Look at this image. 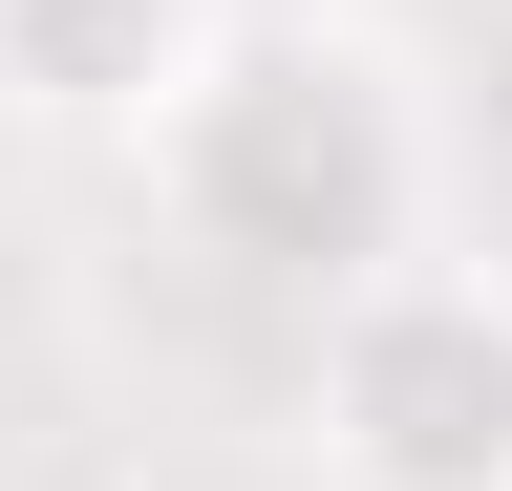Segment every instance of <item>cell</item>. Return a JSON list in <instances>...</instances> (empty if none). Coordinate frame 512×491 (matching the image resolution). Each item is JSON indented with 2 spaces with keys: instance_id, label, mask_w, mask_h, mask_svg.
Here are the masks:
<instances>
[{
  "instance_id": "1",
  "label": "cell",
  "mask_w": 512,
  "mask_h": 491,
  "mask_svg": "<svg viewBox=\"0 0 512 491\" xmlns=\"http://www.w3.org/2000/svg\"><path fill=\"white\" fill-rule=\"evenodd\" d=\"M150 214L214 278L342 299V278H384L427 235V86L363 22H214L192 86L150 107Z\"/></svg>"
},
{
  "instance_id": "2",
  "label": "cell",
  "mask_w": 512,
  "mask_h": 491,
  "mask_svg": "<svg viewBox=\"0 0 512 491\" xmlns=\"http://www.w3.org/2000/svg\"><path fill=\"white\" fill-rule=\"evenodd\" d=\"M299 449L320 491H512V278H448V257L342 278L299 363Z\"/></svg>"
},
{
  "instance_id": "3",
  "label": "cell",
  "mask_w": 512,
  "mask_h": 491,
  "mask_svg": "<svg viewBox=\"0 0 512 491\" xmlns=\"http://www.w3.org/2000/svg\"><path fill=\"white\" fill-rule=\"evenodd\" d=\"M235 0H0V107L22 129H86V150H150V107L192 86Z\"/></svg>"
}]
</instances>
